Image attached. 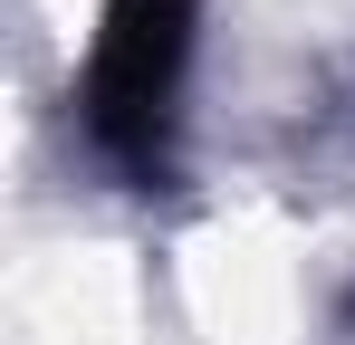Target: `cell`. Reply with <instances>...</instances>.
<instances>
[{
  "label": "cell",
  "instance_id": "obj_1",
  "mask_svg": "<svg viewBox=\"0 0 355 345\" xmlns=\"http://www.w3.org/2000/svg\"><path fill=\"white\" fill-rule=\"evenodd\" d=\"M202 48V0H106L77 67V134L125 192H164L182 163V96Z\"/></svg>",
  "mask_w": 355,
  "mask_h": 345
}]
</instances>
